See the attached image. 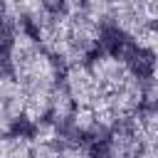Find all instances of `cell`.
<instances>
[{
    "label": "cell",
    "mask_w": 158,
    "mask_h": 158,
    "mask_svg": "<svg viewBox=\"0 0 158 158\" xmlns=\"http://www.w3.org/2000/svg\"><path fill=\"white\" fill-rule=\"evenodd\" d=\"M86 64L94 77V104L89 114L72 118L69 126L79 136H101L143 106L146 79L133 59L121 52H94Z\"/></svg>",
    "instance_id": "6da1fadb"
},
{
    "label": "cell",
    "mask_w": 158,
    "mask_h": 158,
    "mask_svg": "<svg viewBox=\"0 0 158 158\" xmlns=\"http://www.w3.org/2000/svg\"><path fill=\"white\" fill-rule=\"evenodd\" d=\"M5 59H7V74L22 91L25 118L32 123L44 121L49 116L52 96L62 84L57 59L40 44L35 32L27 27L12 30Z\"/></svg>",
    "instance_id": "7a4b0ae2"
},
{
    "label": "cell",
    "mask_w": 158,
    "mask_h": 158,
    "mask_svg": "<svg viewBox=\"0 0 158 158\" xmlns=\"http://www.w3.org/2000/svg\"><path fill=\"white\" fill-rule=\"evenodd\" d=\"M101 27L104 25H99L84 7H74L49 10L32 32L54 59H62L69 67L94 54L101 42Z\"/></svg>",
    "instance_id": "3957f363"
},
{
    "label": "cell",
    "mask_w": 158,
    "mask_h": 158,
    "mask_svg": "<svg viewBox=\"0 0 158 158\" xmlns=\"http://www.w3.org/2000/svg\"><path fill=\"white\" fill-rule=\"evenodd\" d=\"M109 22L136 42L158 25V0H109Z\"/></svg>",
    "instance_id": "277c9868"
},
{
    "label": "cell",
    "mask_w": 158,
    "mask_h": 158,
    "mask_svg": "<svg viewBox=\"0 0 158 158\" xmlns=\"http://www.w3.org/2000/svg\"><path fill=\"white\" fill-rule=\"evenodd\" d=\"M32 158H94V153L84 141L64 136L54 121H40L32 136Z\"/></svg>",
    "instance_id": "5b68a950"
},
{
    "label": "cell",
    "mask_w": 158,
    "mask_h": 158,
    "mask_svg": "<svg viewBox=\"0 0 158 158\" xmlns=\"http://www.w3.org/2000/svg\"><path fill=\"white\" fill-rule=\"evenodd\" d=\"M25 118V99L15 79L0 72V133L15 131V126Z\"/></svg>",
    "instance_id": "8992f818"
},
{
    "label": "cell",
    "mask_w": 158,
    "mask_h": 158,
    "mask_svg": "<svg viewBox=\"0 0 158 158\" xmlns=\"http://www.w3.org/2000/svg\"><path fill=\"white\" fill-rule=\"evenodd\" d=\"M47 12H49V7L44 5V0H2L0 2L2 22L12 25V30L27 27V25L32 30Z\"/></svg>",
    "instance_id": "52a82bcc"
},
{
    "label": "cell",
    "mask_w": 158,
    "mask_h": 158,
    "mask_svg": "<svg viewBox=\"0 0 158 158\" xmlns=\"http://www.w3.org/2000/svg\"><path fill=\"white\" fill-rule=\"evenodd\" d=\"M136 44L143 52H148V57H151L148 59V74H146V99L158 106V25L146 30L136 40Z\"/></svg>",
    "instance_id": "ba28073f"
},
{
    "label": "cell",
    "mask_w": 158,
    "mask_h": 158,
    "mask_svg": "<svg viewBox=\"0 0 158 158\" xmlns=\"http://www.w3.org/2000/svg\"><path fill=\"white\" fill-rule=\"evenodd\" d=\"M0 158H32V138L17 131L0 133Z\"/></svg>",
    "instance_id": "9c48e42d"
},
{
    "label": "cell",
    "mask_w": 158,
    "mask_h": 158,
    "mask_svg": "<svg viewBox=\"0 0 158 158\" xmlns=\"http://www.w3.org/2000/svg\"><path fill=\"white\" fill-rule=\"evenodd\" d=\"M44 5H47L49 10H62V5H64V0H44Z\"/></svg>",
    "instance_id": "30bf717a"
},
{
    "label": "cell",
    "mask_w": 158,
    "mask_h": 158,
    "mask_svg": "<svg viewBox=\"0 0 158 158\" xmlns=\"http://www.w3.org/2000/svg\"><path fill=\"white\" fill-rule=\"evenodd\" d=\"M0 67H2V42H0ZM2 72V69H0Z\"/></svg>",
    "instance_id": "8fae6325"
}]
</instances>
